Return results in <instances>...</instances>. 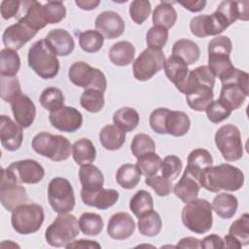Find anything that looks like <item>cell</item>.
<instances>
[{
	"label": "cell",
	"mask_w": 249,
	"mask_h": 249,
	"mask_svg": "<svg viewBox=\"0 0 249 249\" xmlns=\"http://www.w3.org/2000/svg\"><path fill=\"white\" fill-rule=\"evenodd\" d=\"M215 77L208 66L202 65L189 72L184 83L177 88L186 95L189 107L195 111H205L213 101Z\"/></svg>",
	"instance_id": "6da1fadb"
},
{
	"label": "cell",
	"mask_w": 249,
	"mask_h": 249,
	"mask_svg": "<svg viewBox=\"0 0 249 249\" xmlns=\"http://www.w3.org/2000/svg\"><path fill=\"white\" fill-rule=\"evenodd\" d=\"M199 183L202 188L211 193L222 190L235 192L242 188L244 174L238 167L229 163L210 165L200 172Z\"/></svg>",
	"instance_id": "7a4b0ae2"
},
{
	"label": "cell",
	"mask_w": 249,
	"mask_h": 249,
	"mask_svg": "<svg viewBox=\"0 0 249 249\" xmlns=\"http://www.w3.org/2000/svg\"><path fill=\"white\" fill-rule=\"evenodd\" d=\"M212 205L204 198H196L186 203L181 218L184 226L191 231L203 234L208 232L213 224Z\"/></svg>",
	"instance_id": "3957f363"
},
{
	"label": "cell",
	"mask_w": 249,
	"mask_h": 249,
	"mask_svg": "<svg viewBox=\"0 0 249 249\" xmlns=\"http://www.w3.org/2000/svg\"><path fill=\"white\" fill-rule=\"evenodd\" d=\"M27 59L29 67L42 79H53L58 73L59 60L45 39L30 47Z\"/></svg>",
	"instance_id": "277c9868"
},
{
	"label": "cell",
	"mask_w": 249,
	"mask_h": 249,
	"mask_svg": "<svg viewBox=\"0 0 249 249\" xmlns=\"http://www.w3.org/2000/svg\"><path fill=\"white\" fill-rule=\"evenodd\" d=\"M248 79V73L235 68L229 77L221 81L222 89L218 100L231 111L241 107L249 92Z\"/></svg>",
	"instance_id": "5b68a950"
},
{
	"label": "cell",
	"mask_w": 249,
	"mask_h": 249,
	"mask_svg": "<svg viewBox=\"0 0 249 249\" xmlns=\"http://www.w3.org/2000/svg\"><path fill=\"white\" fill-rule=\"evenodd\" d=\"M31 146L37 154L53 161L66 160L72 152V145L66 137L47 131L37 133L32 139Z\"/></svg>",
	"instance_id": "8992f818"
},
{
	"label": "cell",
	"mask_w": 249,
	"mask_h": 249,
	"mask_svg": "<svg viewBox=\"0 0 249 249\" xmlns=\"http://www.w3.org/2000/svg\"><path fill=\"white\" fill-rule=\"evenodd\" d=\"M79 232L77 218L69 212L60 213L47 228L45 238L47 243L53 247H65L78 236Z\"/></svg>",
	"instance_id": "52a82bcc"
},
{
	"label": "cell",
	"mask_w": 249,
	"mask_h": 249,
	"mask_svg": "<svg viewBox=\"0 0 249 249\" xmlns=\"http://www.w3.org/2000/svg\"><path fill=\"white\" fill-rule=\"evenodd\" d=\"M45 219L44 209L36 203H23L13 210L11 224L19 234H31L40 230Z\"/></svg>",
	"instance_id": "ba28073f"
},
{
	"label": "cell",
	"mask_w": 249,
	"mask_h": 249,
	"mask_svg": "<svg viewBox=\"0 0 249 249\" xmlns=\"http://www.w3.org/2000/svg\"><path fill=\"white\" fill-rule=\"evenodd\" d=\"M215 145L227 161H236L243 156V145L238 127L228 124L220 126L215 133Z\"/></svg>",
	"instance_id": "9c48e42d"
},
{
	"label": "cell",
	"mask_w": 249,
	"mask_h": 249,
	"mask_svg": "<svg viewBox=\"0 0 249 249\" xmlns=\"http://www.w3.org/2000/svg\"><path fill=\"white\" fill-rule=\"evenodd\" d=\"M68 78L75 86L85 89H94L104 92L107 88V80L104 73L84 61H76L70 66Z\"/></svg>",
	"instance_id": "30bf717a"
},
{
	"label": "cell",
	"mask_w": 249,
	"mask_h": 249,
	"mask_svg": "<svg viewBox=\"0 0 249 249\" xmlns=\"http://www.w3.org/2000/svg\"><path fill=\"white\" fill-rule=\"evenodd\" d=\"M48 200L57 214L71 212L75 207V196L70 182L63 177L53 178L48 186Z\"/></svg>",
	"instance_id": "8fae6325"
},
{
	"label": "cell",
	"mask_w": 249,
	"mask_h": 249,
	"mask_svg": "<svg viewBox=\"0 0 249 249\" xmlns=\"http://www.w3.org/2000/svg\"><path fill=\"white\" fill-rule=\"evenodd\" d=\"M165 60L161 50L145 49L133 61L132 70L134 78L141 82L150 80L163 68Z\"/></svg>",
	"instance_id": "7c38bea8"
},
{
	"label": "cell",
	"mask_w": 249,
	"mask_h": 249,
	"mask_svg": "<svg viewBox=\"0 0 249 249\" xmlns=\"http://www.w3.org/2000/svg\"><path fill=\"white\" fill-rule=\"evenodd\" d=\"M27 192L13 175L6 169L1 170L0 184V202L2 206L9 212H13L18 206L27 201Z\"/></svg>",
	"instance_id": "4fadbf2b"
},
{
	"label": "cell",
	"mask_w": 249,
	"mask_h": 249,
	"mask_svg": "<svg viewBox=\"0 0 249 249\" xmlns=\"http://www.w3.org/2000/svg\"><path fill=\"white\" fill-rule=\"evenodd\" d=\"M19 184H37L45 175L44 167L34 160H21L12 162L6 168Z\"/></svg>",
	"instance_id": "5bb4252c"
},
{
	"label": "cell",
	"mask_w": 249,
	"mask_h": 249,
	"mask_svg": "<svg viewBox=\"0 0 249 249\" xmlns=\"http://www.w3.org/2000/svg\"><path fill=\"white\" fill-rule=\"evenodd\" d=\"M51 124L62 132H75L83 124V116L81 112L71 106H63L62 108L51 112L49 115Z\"/></svg>",
	"instance_id": "9a60e30c"
},
{
	"label": "cell",
	"mask_w": 249,
	"mask_h": 249,
	"mask_svg": "<svg viewBox=\"0 0 249 249\" xmlns=\"http://www.w3.org/2000/svg\"><path fill=\"white\" fill-rule=\"evenodd\" d=\"M36 34V30L32 29L21 19H18L16 23L8 26L5 29L2 40L6 48L18 51L28 41H30Z\"/></svg>",
	"instance_id": "2e32d148"
},
{
	"label": "cell",
	"mask_w": 249,
	"mask_h": 249,
	"mask_svg": "<svg viewBox=\"0 0 249 249\" xmlns=\"http://www.w3.org/2000/svg\"><path fill=\"white\" fill-rule=\"evenodd\" d=\"M96 30L106 39L120 37L124 31V21L123 18L114 11H104L100 13L94 22Z\"/></svg>",
	"instance_id": "e0dca14e"
},
{
	"label": "cell",
	"mask_w": 249,
	"mask_h": 249,
	"mask_svg": "<svg viewBox=\"0 0 249 249\" xmlns=\"http://www.w3.org/2000/svg\"><path fill=\"white\" fill-rule=\"evenodd\" d=\"M0 119V139L2 147L10 152L18 150L22 144V127L6 115H1Z\"/></svg>",
	"instance_id": "ac0fdd59"
},
{
	"label": "cell",
	"mask_w": 249,
	"mask_h": 249,
	"mask_svg": "<svg viewBox=\"0 0 249 249\" xmlns=\"http://www.w3.org/2000/svg\"><path fill=\"white\" fill-rule=\"evenodd\" d=\"M135 231V223L126 212H118L111 216L107 225L108 235L116 240H124L130 237Z\"/></svg>",
	"instance_id": "d6986e66"
},
{
	"label": "cell",
	"mask_w": 249,
	"mask_h": 249,
	"mask_svg": "<svg viewBox=\"0 0 249 249\" xmlns=\"http://www.w3.org/2000/svg\"><path fill=\"white\" fill-rule=\"evenodd\" d=\"M200 188L199 175L185 168L181 179L173 186V193L183 202L187 203L197 197Z\"/></svg>",
	"instance_id": "ffe728a7"
},
{
	"label": "cell",
	"mask_w": 249,
	"mask_h": 249,
	"mask_svg": "<svg viewBox=\"0 0 249 249\" xmlns=\"http://www.w3.org/2000/svg\"><path fill=\"white\" fill-rule=\"evenodd\" d=\"M10 104L16 122L22 128L29 127L36 117V107L33 101L27 95L21 93Z\"/></svg>",
	"instance_id": "44dd1931"
},
{
	"label": "cell",
	"mask_w": 249,
	"mask_h": 249,
	"mask_svg": "<svg viewBox=\"0 0 249 249\" xmlns=\"http://www.w3.org/2000/svg\"><path fill=\"white\" fill-rule=\"evenodd\" d=\"M18 19H21L37 32L52 23L46 5L38 1H28L24 15Z\"/></svg>",
	"instance_id": "7402d4cb"
},
{
	"label": "cell",
	"mask_w": 249,
	"mask_h": 249,
	"mask_svg": "<svg viewBox=\"0 0 249 249\" xmlns=\"http://www.w3.org/2000/svg\"><path fill=\"white\" fill-rule=\"evenodd\" d=\"M45 40L56 55L66 56L70 54L75 48L73 37L68 31L62 28L51 30Z\"/></svg>",
	"instance_id": "603a6c76"
},
{
	"label": "cell",
	"mask_w": 249,
	"mask_h": 249,
	"mask_svg": "<svg viewBox=\"0 0 249 249\" xmlns=\"http://www.w3.org/2000/svg\"><path fill=\"white\" fill-rule=\"evenodd\" d=\"M119 192L114 189H100L94 193L81 192V198L86 205L105 210L113 206L119 199Z\"/></svg>",
	"instance_id": "cb8c5ba5"
},
{
	"label": "cell",
	"mask_w": 249,
	"mask_h": 249,
	"mask_svg": "<svg viewBox=\"0 0 249 249\" xmlns=\"http://www.w3.org/2000/svg\"><path fill=\"white\" fill-rule=\"evenodd\" d=\"M79 178L82 185L81 192L94 193L102 189L104 184V177L100 169L91 164L81 165L79 170Z\"/></svg>",
	"instance_id": "d4e9b609"
},
{
	"label": "cell",
	"mask_w": 249,
	"mask_h": 249,
	"mask_svg": "<svg viewBox=\"0 0 249 249\" xmlns=\"http://www.w3.org/2000/svg\"><path fill=\"white\" fill-rule=\"evenodd\" d=\"M191 126L189 116L183 111L169 110L164 122V129L166 134L174 137H181L187 134Z\"/></svg>",
	"instance_id": "484cf974"
},
{
	"label": "cell",
	"mask_w": 249,
	"mask_h": 249,
	"mask_svg": "<svg viewBox=\"0 0 249 249\" xmlns=\"http://www.w3.org/2000/svg\"><path fill=\"white\" fill-rule=\"evenodd\" d=\"M163 68L166 78L175 85L176 89L184 83L189 74L186 62L180 57L172 54L165 60Z\"/></svg>",
	"instance_id": "4316f807"
},
{
	"label": "cell",
	"mask_w": 249,
	"mask_h": 249,
	"mask_svg": "<svg viewBox=\"0 0 249 249\" xmlns=\"http://www.w3.org/2000/svg\"><path fill=\"white\" fill-rule=\"evenodd\" d=\"M108 54L109 59L114 65L127 66L133 62L135 48L128 41H120L110 48Z\"/></svg>",
	"instance_id": "83f0119b"
},
{
	"label": "cell",
	"mask_w": 249,
	"mask_h": 249,
	"mask_svg": "<svg viewBox=\"0 0 249 249\" xmlns=\"http://www.w3.org/2000/svg\"><path fill=\"white\" fill-rule=\"evenodd\" d=\"M99 141L106 150L116 151L124 144L125 132L115 124H107L99 132Z\"/></svg>",
	"instance_id": "f1b7e54d"
},
{
	"label": "cell",
	"mask_w": 249,
	"mask_h": 249,
	"mask_svg": "<svg viewBox=\"0 0 249 249\" xmlns=\"http://www.w3.org/2000/svg\"><path fill=\"white\" fill-rule=\"evenodd\" d=\"M172 55L180 57L187 65L196 62L200 55V49L196 43L189 39H179L172 46Z\"/></svg>",
	"instance_id": "f546056e"
},
{
	"label": "cell",
	"mask_w": 249,
	"mask_h": 249,
	"mask_svg": "<svg viewBox=\"0 0 249 249\" xmlns=\"http://www.w3.org/2000/svg\"><path fill=\"white\" fill-rule=\"evenodd\" d=\"M212 209L222 219H231L234 216L237 210V198L231 194L222 193L213 198Z\"/></svg>",
	"instance_id": "4dcf8cb0"
},
{
	"label": "cell",
	"mask_w": 249,
	"mask_h": 249,
	"mask_svg": "<svg viewBox=\"0 0 249 249\" xmlns=\"http://www.w3.org/2000/svg\"><path fill=\"white\" fill-rule=\"evenodd\" d=\"M152 19L155 26H161L168 30L176 22L177 13L171 5V2L161 1L155 8Z\"/></svg>",
	"instance_id": "1f68e13d"
},
{
	"label": "cell",
	"mask_w": 249,
	"mask_h": 249,
	"mask_svg": "<svg viewBox=\"0 0 249 249\" xmlns=\"http://www.w3.org/2000/svg\"><path fill=\"white\" fill-rule=\"evenodd\" d=\"M72 156L79 165L91 163L96 156L95 147L89 138L78 139L72 145Z\"/></svg>",
	"instance_id": "d6a6232c"
},
{
	"label": "cell",
	"mask_w": 249,
	"mask_h": 249,
	"mask_svg": "<svg viewBox=\"0 0 249 249\" xmlns=\"http://www.w3.org/2000/svg\"><path fill=\"white\" fill-rule=\"evenodd\" d=\"M139 120L138 112L131 107H122L113 114L114 124L124 132L135 129L139 124Z\"/></svg>",
	"instance_id": "836d02e7"
},
{
	"label": "cell",
	"mask_w": 249,
	"mask_h": 249,
	"mask_svg": "<svg viewBox=\"0 0 249 249\" xmlns=\"http://www.w3.org/2000/svg\"><path fill=\"white\" fill-rule=\"evenodd\" d=\"M208 68L220 81L225 80L235 69L228 54H208Z\"/></svg>",
	"instance_id": "e575fe53"
},
{
	"label": "cell",
	"mask_w": 249,
	"mask_h": 249,
	"mask_svg": "<svg viewBox=\"0 0 249 249\" xmlns=\"http://www.w3.org/2000/svg\"><path fill=\"white\" fill-rule=\"evenodd\" d=\"M141 175L136 164L124 163L117 170L116 181L123 189L131 190L139 184Z\"/></svg>",
	"instance_id": "d590c367"
},
{
	"label": "cell",
	"mask_w": 249,
	"mask_h": 249,
	"mask_svg": "<svg viewBox=\"0 0 249 249\" xmlns=\"http://www.w3.org/2000/svg\"><path fill=\"white\" fill-rule=\"evenodd\" d=\"M138 230L144 236L153 237L160 233L162 228V221L157 211L151 210L138 218Z\"/></svg>",
	"instance_id": "8d00e7d4"
},
{
	"label": "cell",
	"mask_w": 249,
	"mask_h": 249,
	"mask_svg": "<svg viewBox=\"0 0 249 249\" xmlns=\"http://www.w3.org/2000/svg\"><path fill=\"white\" fill-rule=\"evenodd\" d=\"M20 67V58L17 51L2 49L0 52V76H17Z\"/></svg>",
	"instance_id": "74e56055"
},
{
	"label": "cell",
	"mask_w": 249,
	"mask_h": 249,
	"mask_svg": "<svg viewBox=\"0 0 249 249\" xmlns=\"http://www.w3.org/2000/svg\"><path fill=\"white\" fill-rule=\"evenodd\" d=\"M129 208L133 215L137 218L153 210L154 199L151 194L145 190H139L136 192L130 198Z\"/></svg>",
	"instance_id": "f35d334b"
},
{
	"label": "cell",
	"mask_w": 249,
	"mask_h": 249,
	"mask_svg": "<svg viewBox=\"0 0 249 249\" xmlns=\"http://www.w3.org/2000/svg\"><path fill=\"white\" fill-rule=\"evenodd\" d=\"M212 163H213V159L211 154L205 149L197 148L193 150L189 154L188 165L186 166V168L193 171L194 173L200 174V172L204 168L212 165Z\"/></svg>",
	"instance_id": "ab89813d"
},
{
	"label": "cell",
	"mask_w": 249,
	"mask_h": 249,
	"mask_svg": "<svg viewBox=\"0 0 249 249\" xmlns=\"http://www.w3.org/2000/svg\"><path fill=\"white\" fill-rule=\"evenodd\" d=\"M103 226V219L97 213L85 212L79 218L80 230L89 236L98 235L102 231Z\"/></svg>",
	"instance_id": "60d3db41"
},
{
	"label": "cell",
	"mask_w": 249,
	"mask_h": 249,
	"mask_svg": "<svg viewBox=\"0 0 249 249\" xmlns=\"http://www.w3.org/2000/svg\"><path fill=\"white\" fill-rule=\"evenodd\" d=\"M77 36L81 49L86 53H97L104 44V37L97 30L89 29L84 32H78Z\"/></svg>",
	"instance_id": "b9f144b4"
},
{
	"label": "cell",
	"mask_w": 249,
	"mask_h": 249,
	"mask_svg": "<svg viewBox=\"0 0 249 249\" xmlns=\"http://www.w3.org/2000/svg\"><path fill=\"white\" fill-rule=\"evenodd\" d=\"M39 101L41 106L51 113L64 106V95L59 89L50 87L42 91Z\"/></svg>",
	"instance_id": "7bdbcfd3"
},
{
	"label": "cell",
	"mask_w": 249,
	"mask_h": 249,
	"mask_svg": "<svg viewBox=\"0 0 249 249\" xmlns=\"http://www.w3.org/2000/svg\"><path fill=\"white\" fill-rule=\"evenodd\" d=\"M104 92L94 89H85L80 97L81 106L89 113L99 112L104 107Z\"/></svg>",
	"instance_id": "ee69618b"
},
{
	"label": "cell",
	"mask_w": 249,
	"mask_h": 249,
	"mask_svg": "<svg viewBox=\"0 0 249 249\" xmlns=\"http://www.w3.org/2000/svg\"><path fill=\"white\" fill-rule=\"evenodd\" d=\"M0 95L6 102L11 103L22 93L20 83L17 76H0Z\"/></svg>",
	"instance_id": "f6af8a7d"
},
{
	"label": "cell",
	"mask_w": 249,
	"mask_h": 249,
	"mask_svg": "<svg viewBox=\"0 0 249 249\" xmlns=\"http://www.w3.org/2000/svg\"><path fill=\"white\" fill-rule=\"evenodd\" d=\"M130 150L132 155L138 159L146 154L155 153L156 144L151 136L145 133L136 134L130 144Z\"/></svg>",
	"instance_id": "bcb514c9"
},
{
	"label": "cell",
	"mask_w": 249,
	"mask_h": 249,
	"mask_svg": "<svg viewBox=\"0 0 249 249\" xmlns=\"http://www.w3.org/2000/svg\"><path fill=\"white\" fill-rule=\"evenodd\" d=\"M161 161L162 160L159 155L156 153H150L138 158L136 165L142 175L149 177L158 173V171L160 169Z\"/></svg>",
	"instance_id": "7dc6e473"
},
{
	"label": "cell",
	"mask_w": 249,
	"mask_h": 249,
	"mask_svg": "<svg viewBox=\"0 0 249 249\" xmlns=\"http://www.w3.org/2000/svg\"><path fill=\"white\" fill-rule=\"evenodd\" d=\"M229 234L238 239L242 245L249 244V214L244 213L233 221L229 229Z\"/></svg>",
	"instance_id": "c3c4849f"
},
{
	"label": "cell",
	"mask_w": 249,
	"mask_h": 249,
	"mask_svg": "<svg viewBox=\"0 0 249 249\" xmlns=\"http://www.w3.org/2000/svg\"><path fill=\"white\" fill-rule=\"evenodd\" d=\"M182 167H183L182 160L179 159V157L175 155L166 156L161 161V165H160L161 175L164 178L172 181L179 176L182 170Z\"/></svg>",
	"instance_id": "681fc988"
},
{
	"label": "cell",
	"mask_w": 249,
	"mask_h": 249,
	"mask_svg": "<svg viewBox=\"0 0 249 249\" xmlns=\"http://www.w3.org/2000/svg\"><path fill=\"white\" fill-rule=\"evenodd\" d=\"M151 3L148 0H134L129 5L130 18L136 24H142L150 16Z\"/></svg>",
	"instance_id": "f907efd6"
},
{
	"label": "cell",
	"mask_w": 249,
	"mask_h": 249,
	"mask_svg": "<svg viewBox=\"0 0 249 249\" xmlns=\"http://www.w3.org/2000/svg\"><path fill=\"white\" fill-rule=\"evenodd\" d=\"M168 40V30L161 26H152L146 34L148 48L161 50Z\"/></svg>",
	"instance_id": "816d5d0a"
},
{
	"label": "cell",
	"mask_w": 249,
	"mask_h": 249,
	"mask_svg": "<svg viewBox=\"0 0 249 249\" xmlns=\"http://www.w3.org/2000/svg\"><path fill=\"white\" fill-rule=\"evenodd\" d=\"M146 185L151 187L159 196H166L173 191V184L171 180L164 178L162 175H153L146 177Z\"/></svg>",
	"instance_id": "f5cc1de1"
},
{
	"label": "cell",
	"mask_w": 249,
	"mask_h": 249,
	"mask_svg": "<svg viewBox=\"0 0 249 249\" xmlns=\"http://www.w3.org/2000/svg\"><path fill=\"white\" fill-rule=\"evenodd\" d=\"M207 119L213 124H219L228 119L231 111L224 106L219 100H213L205 109Z\"/></svg>",
	"instance_id": "db71d44e"
},
{
	"label": "cell",
	"mask_w": 249,
	"mask_h": 249,
	"mask_svg": "<svg viewBox=\"0 0 249 249\" xmlns=\"http://www.w3.org/2000/svg\"><path fill=\"white\" fill-rule=\"evenodd\" d=\"M190 29L192 34L198 38L210 36L209 15H199L194 17L190 22Z\"/></svg>",
	"instance_id": "11a10c76"
},
{
	"label": "cell",
	"mask_w": 249,
	"mask_h": 249,
	"mask_svg": "<svg viewBox=\"0 0 249 249\" xmlns=\"http://www.w3.org/2000/svg\"><path fill=\"white\" fill-rule=\"evenodd\" d=\"M208 54H228L232 50V44L228 36H217L208 43Z\"/></svg>",
	"instance_id": "9f6ffc18"
},
{
	"label": "cell",
	"mask_w": 249,
	"mask_h": 249,
	"mask_svg": "<svg viewBox=\"0 0 249 249\" xmlns=\"http://www.w3.org/2000/svg\"><path fill=\"white\" fill-rule=\"evenodd\" d=\"M168 108H157L155 109L149 117V124L151 128L158 134H166L164 129L165 117L168 113Z\"/></svg>",
	"instance_id": "6f0895ef"
},
{
	"label": "cell",
	"mask_w": 249,
	"mask_h": 249,
	"mask_svg": "<svg viewBox=\"0 0 249 249\" xmlns=\"http://www.w3.org/2000/svg\"><path fill=\"white\" fill-rule=\"evenodd\" d=\"M21 1L18 0H4L0 5L1 16L4 19H9L18 16L20 9Z\"/></svg>",
	"instance_id": "680465c9"
},
{
	"label": "cell",
	"mask_w": 249,
	"mask_h": 249,
	"mask_svg": "<svg viewBox=\"0 0 249 249\" xmlns=\"http://www.w3.org/2000/svg\"><path fill=\"white\" fill-rule=\"evenodd\" d=\"M200 248L203 249H221L224 248V240L217 234H210L200 240Z\"/></svg>",
	"instance_id": "91938a15"
},
{
	"label": "cell",
	"mask_w": 249,
	"mask_h": 249,
	"mask_svg": "<svg viewBox=\"0 0 249 249\" xmlns=\"http://www.w3.org/2000/svg\"><path fill=\"white\" fill-rule=\"evenodd\" d=\"M65 248L70 249V248H89V249H94V248H101V245L94 241V240H89V239H79V240H73L70 243H68Z\"/></svg>",
	"instance_id": "94428289"
},
{
	"label": "cell",
	"mask_w": 249,
	"mask_h": 249,
	"mask_svg": "<svg viewBox=\"0 0 249 249\" xmlns=\"http://www.w3.org/2000/svg\"><path fill=\"white\" fill-rule=\"evenodd\" d=\"M179 5L183 6L186 10H189L193 13H197L202 11L206 6L205 0H197V1H179L177 2Z\"/></svg>",
	"instance_id": "6125c7cd"
},
{
	"label": "cell",
	"mask_w": 249,
	"mask_h": 249,
	"mask_svg": "<svg viewBox=\"0 0 249 249\" xmlns=\"http://www.w3.org/2000/svg\"><path fill=\"white\" fill-rule=\"evenodd\" d=\"M176 248H191V249H197L200 248V240L193 237V236H188L180 239L175 246Z\"/></svg>",
	"instance_id": "be15d7a7"
},
{
	"label": "cell",
	"mask_w": 249,
	"mask_h": 249,
	"mask_svg": "<svg viewBox=\"0 0 249 249\" xmlns=\"http://www.w3.org/2000/svg\"><path fill=\"white\" fill-rule=\"evenodd\" d=\"M75 4L82 10L86 11H90L95 9L99 4V0H76Z\"/></svg>",
	"instance_id": "e7e4bbea"
},
{
	"label": "cell",
	"mask_w": 249,
	"mask_h": 249,
	"mask_svg": "<svg viewBox=\"0 0 249 249\" xmlns=\"http://www.w3.org/2000/svg\"><path fill=\"white\" fill-rule=\"evenodd\" d=\"M224 248H233V249H240L243 245L241 242L236 239L234 236L231 234H227L224 237Z\"/></svg>",
	"instance_id": "03108f58"
}]
</instances>
